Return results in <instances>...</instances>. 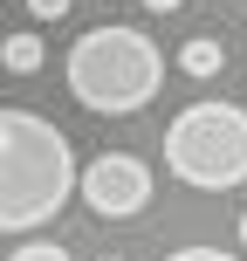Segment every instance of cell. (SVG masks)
<instances>
[{
    "instance_id": "1",
    "label": "cell",
    "mask_w": 247,
    "mask_h": 261,
    "mask_svg": "<svg viewBox=\"0 0 247 261\" xmlns=\"http://www.w3.org/2000/svg\"><path fill=\"white\" fill-rule=\"evenodd\" d=\"M76 193V151L48 117L0 110V234L55 220Z\"/></svg>"
},
{
    "instance_id": "2",
    "label": "cell",
    "mask_w": 247,
    "mask_h": 261,
    "mask_svg": "<svg viewBox=\"0 0 247 261\" xmlns=\"http://www.w3.org/2000/svg\"><path fill=\"white\" fill-rule=\"evenodd\" d=\"M69 96H76L83 110H96V117H130V110H144L158 96V83H165V55H158L151 35H138V28H90V35L69 48Z\"/></svg>"
},
{
    "instance_id": "3",
    "label": "cell",
    "mask_w": 247,
    "mask_h": 261,
    "mask_svg": "<svg viewBox=\"0 0 247 261\" xmlns=\"http://www.w3.org/2000/svg\"><path fill=\"white\" fill-rule=\"evenodd\" d=\"M165 165L172 179L199 186V193H227L247 179V110L234 103H193L165 130Z\"/></svg>"
},
{
    "instance_id": "4",
    "label": "cell",
    "mask_w": 247,
    "mask_h": 261,
    "mask_svg": "<svg viewBox=\"0 0 247 261\" xmlns=\"http://www.w3.org/2000/svg\"><path fill=\"white\" fill-rule=\"evenodd\" d=\"M76 193H83V206L103 213V220H130V213L151 206V165L130 158V151H103V158H90V165L76 172Z\"/></svg>"
},
{
    "instance_id": "5",
    "label": "cell",
    "mask_w": 247,
    "mask_h": 261,
    "mask_svg": "<svg viewBox=\"0 0 247 261\" xmlns=\"http://www.w3.org/2000/svg\"><path fill=\"white\" fill-rule=\"evenodd\" d=\"M179 69H185V76H193V83L220 76V69H227V41H220V35H193V41H185V48H179Z\"/></svg>"
},
{
    "instance_id": "6",
    "label": "cell",
    "mask_w": 247,
    "mask_h": 261,
    "mask_svg": "<svg viewBox=\"0 0 247 261\" xmlns=\"http://www.w3.org/2000/svg\"><path fill=\"white\" fill-rule=\"evenodd\" d=\"M41 62H48V48H41V35H35V28H21V35H7V41H0V69H7V76H35Z\"/></svg>"
},
{
    "instance_id": "7",
    "label": "cell",
    "mask_w": 247,
    "mask_h": 261,
    "mask_svg": "<svg viewBox=\"0 0 247 261\" xmlns=\"http://www.w3.org/2000/svg\"><path fill=\"white\" fill-rule=\"evenodd\" d=\"M7 261H76V254H69L62 241H21V248H14Z\"/></svg>"
},
{
    "instance_id": "8",
    "label": "cell",
    "mask_w": 247,
    "mask_h": 261,
    "mask_svg": "<svg viewBox=\"0 0 247 261\" xmlns=\"http://www.w3.org/2000/svg\"><path fill=\"white\" fill-rule=\"evenodd\" d=\"M165 261H234L227 248H179V254H165Z\"/></svg>"
},
{
    "instance_id": "9",
    "label": "cell",
    "mask_w": 247,
    "mask_h": 261,
    "mask_svg": "<svg viewBox=\"0 0 247 261\" xmlns=\"http://www.w3.org/2000/svg\"><path fill=\"white\" fill-rule=\"evenodd\" d=\"M28 14H35V21H62L69 0H28Z\"/></svg>"
},
{
    "instance_id": "10",
    "label": "cell",
    "mask_w": 247,
    "mask_h": 261,
    "mask_svg": "<svg viewBox=\"0 0 247 261\" xmlns=\"http://www.w3.org/2000/svg\"><path fill=\"white\" fill-rule=\"evenodd\" d=\"M144 7H151V14H179L185 0H144Z\"/></svg>"
},
{
    "instance_id": "11",
    "label": "cell",
    "mask_w": 247,
    "mask_h": 261,
    "mask_svg": "<svg viewBox=\"0 0 247 261\" xmlns=\"http://www.w3.org/2000/svg\"><path fill=\"white\" fill-rule=\"evenodd\" d=\"M240 248H247V206H240Z\"/></svg>"
},
{
    "instance_id": "12",
    "label": "cell",
    "mask_w": 247,
    "mask_h": 261,
    "mask_svg": "<svg viewBox=\"0 0 247 261\" xmlns=\"http://www.w3.org/2000/svg\"><path fill=\"white\" fill-rule=\"evenodd\" d=\"M103 261H117V254H103Z\"/></svg>"
}]
</instances>
